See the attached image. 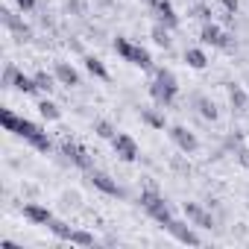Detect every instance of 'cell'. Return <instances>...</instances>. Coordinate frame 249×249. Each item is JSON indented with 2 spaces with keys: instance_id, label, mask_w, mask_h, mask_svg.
<instances>
[{
  "instance_id": "9c48e42d",
  "label": "cell",
  "mask_w": 249,
  "mask_h": 249,
  "mask_svg": "<svg viewBox=\"0 0 249 249\" xmlns=\"http://www.w3.org/2000/svg\"><path fill=\"white\" fill-rule=\"evenodd\" d=\"M170 141H173L185 156H191V153L199 150V138H196L188 126H170Z\"/></svg>"
},
{
  "instance_id": "e0dca14e",
  "label": "cell",
  "mask_w": 249,
  "mask_h": 249,
  "mask_svg": "<svg viewBox=\"0 0 249 249\" xmlns=\"http://www.w3.org/2000/svg\"><path fill=\"white\" fill-rule=\"evenodd\" d=\"M185 65L194 68V71H202V68L208 65L205 50H202V47H188V50H185Z\"/></svg>"
},
{
  "instance_id": "83f0119b",
  "label": "cell",
  "mask_w": 249,
  "mask_h": 249,
  "mask_svg": "<svg viewBox=\"0 0 249 249\" xmlns=\"http://www.w3.org/2000/svg\"><path fill=\"white\" fill-rule=\"evenodd\" d=\"M94 132H97L100 138H108V141L117 135V132H114V126H111L108 120H97V123H94Z\"/></svg>"
},
{
  "instance_id": "5bb4252c",
  "label": "cell",
  "mask_w": 249,
  "mask_h": 249,
  "mask_svg": "<svg viewBox=\"0 0 249 249\" xmlns=\"http://www.w3.org/2000/svg\"><path fill=\"white\" fill-rule=\"evenodd\" d=\"M126 62L135 65V68H141V71H153V56H150V50L141 47V44H132V47H129Z\"/></svg>"
},
{
  "instance_id": "484cf974",
  "label": "cell",
  "mask_w": 249,
  "mask_h": 249,
  "mask_svg": "<svg viewBox=\"0 0 249 249\" xmlns=\"http://www.w3.org/2000/svg\"><path fill=\"white\" fill-rule=\"evenodd\" d=\"M36 82H38V88H41V91H47V94H50V91L56 88V82H59V79H56V73L38 71V73H36Z\"/></svg>"
},
{
  "instance_id": "4dcf8cb0",
  "label": "cell",
  "mask_w": 249,
  "mask_h": 249,
  "mask_svg": "<svg viewBox=\"0 0 249 249\" xmlns=\"http://www.w3.org/2000/svg\"><path fill=\"white\" fill-rule=\"evenodd\" d=\"M234 153H237V161H240V164H243V167H246V170H249V150H246V147H240V144H237V147H234Z\"/></svg>"
},
{
  "instance_id": "d6986e66",
  "label": "cell",
  "mask_w": 249,
  "mask_h": 249,
  "mask_svg": "<svg viewBox=\"0 0 249 249\" xmlns=\"http://www.w3.org/2000/svg\"><path fill=\"white\" fill-rule=\"evenodd\" d=\"M82 62H85V71H88L91 76H97V79L108 82V68L103 65V59H97V56H85Z\"/></svg>"
},
{
  "instance_id": "d4e9b609",
  "label": "cell",
  "mask_w": 249,
  "mask_h": 249,
  "mask_svg": "<svg viewBox=\"0 0 249 249\" xmlns=\"http://www.w3.org/2000/svg\"><path fill=\"white\" fill-rule=\"evenodd\" d=\"M68 243H73V246H97V237L91 231H85V229H73Z\"/></svg>"
},
{
  "instance_id": "8992f818",
  "label": "cell",
  "mask_w": 249,
  "mask_h": 249,
  "mask_svg": "<svg viewBox=\"0 0 249 249\" xmlns=\"http://www.w3.org/2000/svg\"><path fill=\"white\" fill-rule=\"evenodd\" d=\"M0 24H3L9 33H15V38L18 41H30L33 38V30H30V24H24V18H18L12 9H0Z\"/></svg>"
},
{
  "instance_id": "4316f807",
  "label": "cell",
  "mask_w": 249,
  "mask_h": 249,
  "mask_svg": "<svg viewBox=\"0 0 249 249\" xmlns=\"http://www.w3.org/2000/svg\"><path fill=\"white\" fill-rule=\"evenodd\" d=\"M0 117H3V126H6V132H15V129H18L21 117H18L12 108H3V111H0Z\"/></svg>"
},
{
  "instance_id": "277c9868",
  "label": "cell",
  "mask_w": 249,
  "mask_h": 249,
  "mask_svg": "<svg viewBox=\"0 0 249 249\" xmlns=\"http://www.w3.org/2000/svg\"><path fill=\"white\" fill-rule=\"evenodd\" d=\"M62 156L73 164V167H79V170H91L94 167V159H91V153L85 150V147H79L76 141H62Z\"/></svg>"
},
{
  "instance_id": "603a6c76",
  "label": "cell",
  "mask_w": 249,
  "mask_h": 249,
  "mask_svg": "<svg viewBox=\"0 0 249 249\" xmlns=\"http://www.w3.org/2000/svg\"><path fill=\"white\" fill-rule=\"evenodd\" d=\"M141 120L153 129H164V114L156 111V108H141Z\"/></svg>"
},
{
  "instance_id": "ffe728a7",
  "label": "cell",
  "mask_w": 249,
  "mask_h": 249,
  "mask_svg": "<svg viewBox=\"0 0 249 249\" xmlns=\"http://www.w3.org/2000/svg\"><path fill=\"white\" fill-rule=\"evenodd\" d=\"M194 106H196V111H199L205 120H217V106H214V100H208L205 94H196V97H194Z\"/></svg>"
},
{
  "instance_id": "30bf717a",
  "label": "cell",
  "mask_w": 249,
  "mask_h": 249,
  "mask_svg": "<svg viewBox=\"0 0 249 249\" xmlns=\"http://www.w3.org/2000/svg\"><path fill=\"white\" fill-rule=\"evenodd\" d=\"M182 211H185V217L191 220V226H199V229H214V226H217L214 217H211V211L202 208L199 202H182Z\"/></svg>"
},
{
  "instance_id": "52a82bcc",
  "label": "cell",
  "mask_w": 249,
  "mask_h": 249,
  "mask_svg": "<svg viewBox=\"0 0 249 249\" xmlns=\"http://www.w3.org/2000/svg\"><path fill=\"white\" fill-rule=\"evenodd\" d=\"M88 182H91L97 191H103L106 196H126V194H123V188H120V185H117V182L106 173V170L91 167V170H88Z\"/></svg>"
},
{
  "instance_id": "2e32d148",
  "label": "cell",
  "mask_w": 249,
  "mask_h": 249,
  "mask_svg": "<svg viewBox=\"0 0 249 249\" xmlns=\"http://www.w3.org/2000/svg\"><path fill=\"white\" fill-rule=\"evenodd\" d=\"M226 94H229V103H231V108L234 111H246V106H249V94L240 88V85H226Z\"/></svg>"
},
{
  "instance_id": "d6a6232c",
  "label": "cell",
  "mask_w": 249,
  "mask_h": 249,
  "mask_svg": "<svg viewBox=\"0 0 249 249\" xmlns=\"http://www.w3.org/2000/svg\"><path fill=\"white\" fill-rule=\"evenodd\" d=\"M220 3H223V9H226L229 15H234V12H237V6H240V0H220Z\"/></svg>"
},
{
  "instance_id": "44dd1931",
  "label": "cell",
  "mask_w": 249,
  "mask_h": 249,
  "mask_svg": "<svg viewBox=\"0 0 249 249\" xmlns=\"http://www.w3.org/2000/svg\"><path fill=\"white\" fill-rule=\"evenodd\" d=\"M47 229H50V234H53L56 240H71V234H73V226H68L65 220H56V217L50 220Z\"/></svg>"
},
{
  "instance_id": "f546056e",
  "label": "cell",
  "mask_w": 249,
  "mask_h": 249,
  "mask_svg": "<svg viewBox=\"0 0 249 249\" xmlns=\"http://www.w3.org/2000/svg\"><path fill=\"white\" fill-rule=\"evenodd\" d=\"M15 73H18V68L15 65H6L3 68V85H12L15 82Z\"/></svg>"
},
{
  "instance_id": "ac0fdd59",
  "label": "cell",
  "mask_w": 249,
  "mask_h": 249,
  "mask_svg": "<svg viewBox=\"0 0 249 249\" xmlns=\"http://www.w3.org/2000/svg\"><path fill=\"white\" fill-rule=\"evenodd\" d=\"M12 88H15V91H21V94H36V91H41V88H38V82H36V76H27L24 71H18V73H15Z\"/></svg>"
},
{
  "instance_id": "ba28073f",
  "label": "cell",
  "mask_w": 249,
  "mask_h": 249,
  "mask_svg": "<svg viewBox=\"0 0 249 249\" xmlns=\"http://www.w3.org/2000/svg\"><path fill=\"white\" fill-rule=\"evenodd\" d=\"M150 9L159 18V24H164L167 30H179L182 21H179V15H176V9H173L170 0H150Z\"/></svg>"
},
{
  "instance_id": "836d02e7",
  "label": "cell",
  "mask_w": 249,
  "mask_h": 249,
  "mask_svg": "<svg viewBox=\"0 0 249 249\" xmlns=\"http://www.w3.org/2000/svg\"><path fill=\"white\" fill-rule=\"evenodd\" d=\"M94 3H97V6H106V9H108V6L114 3V0H94Z\"/></svg>"
},
{
  "instance_id": "5b68a950",
  "label": "cell",
  "mask_w": 249,
  "mask_h": 249,
  "mask_svg": "<svg viewBox=\"0 0 249 249\" xmlns=\"http://www.w3.org/2000/svg\"><path fill=\"white\" fill-rule=\"evenodd\" d=\"M111 150H114V156H117L120 161H135V159L141 156L138 141H135L132 135H126V132H120V135L111 138Z\"/></svg>"
},
{
  "instance_id": "9a60e30c",
  "label": "cell",
  "mask_w": 249,
  "mask_h": 249,
  "mask_svg": "<svg viewBox=\"0 0 249 249\" xmlns=\"http://www.w3.org/2000/svg\"><path fill=\"white\" fill-rule=\"evenodd\" d=\"M53 73H56L59 85H68V88H76V85H79V73H76V68L68 65V62H56Z\"/></svg>"
},
{
  "instance_id": "f1b7e54d",
  "label": "cell",
  "mask_w": 249,
  "mask_h": 249,
  "mask_svg": "<svg viewBox=\"0 0 249 249\" xmlns=\"http://www.w3.org/2000/svg\"><path fill=\"white\" fill-rule=\"evenodd\" d=\"M191 15H194V18H199V21H202V24H208V21H211V15H214V12H211V6H205V3H196V6H194V9H191Z\"/></svg>"
},
{
  "instance_id": "7402d4cb",
  "label": "cell",
  "mask_w": 249,
  "mask_h": 249,
  "mask_svg": "<svg viewBox=\"0 0 249 249\" xmlns=\"http://www.w3.org/2000/svg\"><path fill=\"white\" fill-rule=\"evenodd\" d=\"M150 36H153V41H156L159 47H164V50H170V44H173V38H170V30H167L164 24H156V27L150 30Z\"/></svg>"
},
{
  "instance_id": "1f68e13d",
  "label": "cell",
  "mask_w": 249,
  "mask_h": 249,
  "mask_svg": "<svg viewBox=\"0 0 249 249\" xmlns=\"http://www.w3.org/2000/svg\"><path fill=\"white\" fill-rule=\"evenodd\" d=\"M36 3H38V0H15V6H18L24 15H27V12H33V9H36Z\"/></svg>"
},
{
  "instance_id": "8fae6325",
  "label": "cell",
  "mask_w": 249,
  "mask_h": 249,
  "mask_svg": "<svg viewBox=\"0 0 249 249\" xmlns=\"http://www.w3.org/2000/svg\"><path fill=\"white\" fill-rule=\"evenodd\" d=\"M167 231H170L179 243H185V246H199V243H202V237H199L188 223H182V220H176V217L167 223Z\"/></svg>"
},
{
  "instance_id": "6da1fadb",
  "label": "cell",
  "mask_w": 249,
  "mask_h": 249,
  "mask_svg": "<svg viewBox=\"0 0 249 249\" xmlns=\"http://www.w3.org/2000/svg\"><path fill=\"white\" fill-rule=\"evenodd\" d=\"M176 94H179V79H176V73H173V71H167V68H159V71H153L150 97L156 100V106H161V108L173 106Z\"/></svg>"
},
{
  "instance_id": "4fadbf2b",
  "label": "cell",
  "mask_w": 249,
  "mask_h": 249,
  "mask_svg": "<svg viewBox=\"0 0 249 249\" xmlns=\"http://www.w3.org/2000/svg\"><path fill=\"white\" fill-rule=\"evenodd\" d=\"M24 217H27L30 223H36V226H50V220H53V211H50L47 205L27 202V205H24Z\"/></svg>"
},
{
  "instance_id": "7c38bea8",
  "label": "cell",
  "mask_w": 249,
  "mask_h": 249,
  "mask_svg": "<svg viewBox=\"0 0 249 249\" xmlns=\"http://www.w3.org/2000/svg\"><path fill=\"white\" fill-rule=\"evenodd\" d=\"M199 38H202V44H211V47H220V50H226L229 47V36L214 24V21H208V24H202V33H199Z\"/></svg>"
},
{
  "instance_id": "cb8c5ba5",
  "label": "cell",
  "mask_w": 249,
  "mask_h": 249,
  "mask_svg": "<svg viewBox=\"0 0 249 249\" xmlns=\"http://www.w3.org/2000/svg\"><path fill=\"white\" fill-rule=\"evenodd\" d=\"M38 114H41L44 120H59V117H62V108H59L53 100H41V103H38Z\"/></svg>"
},
{
  "instance_id": "7a4b0ae2",
  "label": "cell",
  "mask_w": 249,
  "mask_h": 249,
  "mask_svg": "<svg viewBox=\"0 0 249 249\" xmlns=\"http://www.w3.org/2000/svg\"><path fill=\"white\" fill-rule=\"evenodd\" d=\"M138 202H141V208L156 220V223H161L164 229H167V223L173 220V208H170V202L159 194V191H153V188H147V191H141V196H138Z\"/></svg>"
},
{
  "instance_id": "3957f363",
  "label": "cell",
  "mask_w": 249,
  "mask_h": 249,
  "mask_svg": "<svg viewBox=\"0 0 249 249\" xmlns=\"http://www.w3.org/2000/svg\"><path fill=\"white\" fill-rule=\"evenodd\" d=\"M15 135H18V138H24V141H27L33 150H38V153H50V150H53V141L47 138V132L38 126V123L27 120V117H21V123H18Z\"/></svg>"
}]
</instances>
